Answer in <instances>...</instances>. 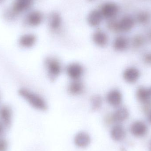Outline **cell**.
<instances>
[{
    "label": "cell",
    "instance_id": "obj_1",
    "mask_svg": "<svg viewBox=\"0 0 151 151\" xmlns=\"http://www.w3.org/2000/svg\"><path fill=\"white\" fill-rule=\"evenodd\" d=\"M19 94L36 110L44 111L47 108V104L46 100L39 94L25 88L20 89Z\"/></svg>",
    "mask_w": 151,
    "mask_h": 151
},
{
    "label": "cell",
    "instance_id": "obj_2",
    "mask_svg": "<svg viewBox=\"0 0 151 151\" xmlns=\"http://www.w3.org/2000/svg\"><path fill=\"white\" fill-rule=\"evenodd\" d=\"M46 71L51 81L56 80L63 71V66L59 59L55 57H49L44 62Z\"/></svg>",
    "mask_w": 151,
    "mask_h": 151
},
{
    "label": "cell",
    "instance_id": "obj_3",
    "mask_svg": "<svg viewBox=\"0 0 151 151\" xmlns=\"http://www.w3.org/2000/svg\"><path fill=\"white\" fill-rule=\"evenodd\" d=\"M84 68L82 65L77 63H71L65 68L67 76L72 80H81L84 73Z\"/></svg>",
    "mask_w": 151,
    "mask_h": 151
},
{
    "label": "cell",
    "instance_id": "obj_4",
    "mask_svg": "<svg viewBox=\"0 0 151 151\" xmlns=\"http://www.w3.org/2000/svg\"><path fill=\"white\" fill-rule=\"evenodd\" d=\"M105 99L110 106L117 108L121 106L123 96L120 91L117 89H113L106 94Z\"/></svg>",
    "mask_w": 151,
    "mask_h": 151
},
{
    "label": "cell",
    "instance_id": "obj_5",
    "mask_svg": "<svg viewBox=\"0 0 151 151\" xmlns=\"http://www.w3.org/2000/svg\"><path fill=\"white\" fill-rule=\"evenodd\" d=\"M129 117V112L127 108L119 106L107 118L108 122H114L117 124L127 120Z\"/></svg>",
    "mask_w": 151,
    "mask_h": 151
},
{
    "label": "cell",
    "instance_id": "obj_6",
    "mask_svg": "<svg viewBox=\"0 0 151 151\" xmlns=\"http://www.w3.org/2000/svg\"><path fill=\"white\" fill-rule=\"evenodd\" d=\"M100 11L103 17L112 19L119 13V9L118 5L115 3L107 2L103 4Z\"/></svg>",
    "mask_w": 151,
    "mask_h": 151
},
{
    "label": "cell",
    "instance_id": "obj_7",
    "mask_svg": "<svg viewBox=\"0 0 151 151\" xmlns=\"http://www.w3.org/2000/svg\"><path fill=\"white\" fill-rule=\"evenodd\" d=\"M12 112L8 105H4L0 108V122L8 129L10 127L12 122Z\"/></svg>",
    "mask_w": 151,
    "mask_h": 151
},
{
    "label": "cell",
    "instance_id": "obj_8",
    "mask_svg": "<svg viewBox=\"0 0 151 151\" xmlns=\"http://www.w3.org/2000/svg\"><path fill=\"white\" fill-rule=\"evenodd\" d=\"M130 131L134 136L142 137L147 134L148 127L143 122L137 121L130 126Z\"/></svg>",
    "mask_w": 151,
    "mask_h": 151
},
{
    "label": "cell",
    "instance_id": "obj_9",
    "mask_svg": "<svg viewBox=\"0 0 151 151\" xmlns=\"http://www.w3.org/2000/svg\"><path fill=\"white\" fill-rule=\"evenodd\" d=\"M140 76L141 73L136 67H128L123 72V79L128 83H135L139 80Z\"/></svg>",
    "mask_w": 151,
    "mask_h": 151
},
{
    "label": "cell",
    "instance_id": "obj_10",
    "mask_svg": "<svg viewBox=\"0 0 151 151\" xmlns=\"http://www.w3.org/2000/svg\"><path fill=\"white\" fill-rule=\"evenodd\" d=\"M93 42L98 47H104L109 43V37L106 32L101 30H98L93 33L92 36Z\"/></svg>",
    "mask_w": 151,
    "mask_h": 151
},
{
    "label": "cell",
    "instance_id": "obj_11",
    "mask_svg": "<svg viewBox=\"0 0 151 151\" xmlns=\"http://www.w3.org/2000/svg\"><path fill=\"white\" fill-rule=\"evenodd\" d=\"M91 142L90 136L88 133L84 131L78 132L74 137V144L79 148H86L89 145Z\"/></svg>",
    "mask_w": 151,
    "mask_h": 151
},
{
    "label": "cell",
    "instance_id": "obj_12",
    "mask_svg": "<svg viewBox=\"0 0 151 151\" xmlns=\"http://www.w3.org/2000/svg\"><path fill=\"white\" fill-rule=\"evenodd\" d=\"M67 91L72 96H80L84 92L85 86L81 80L72 81L68 85Z\"/></svg>",
    "mask_w": 151,
    "mask_h": 151
},
{
    "label": "cell",
    "instance_id": "obj_13",
    "mask_svg": "<svg viewBox=\"0 0 151 151\" xmlns=\"http://www.w3.org/2000/svg\"><path fill=\"white\" fill-rule=\"evenodd\" d=\"M43 14L39 11L31 12L27 15L26 22L28 25L31 27H37L42 24L43 21Z\"/></svg>",
    "mask_w": 151,
    "mask_h": 151
},
{
    "label": "cell",
    "instance_id": "obj_14",
    "mask_svg": "<svg viewBox=\"0 0 151 151\" xmlns=\"http://www.w3.org/2000/svg\"><path fill=\"white\" fill-rule=\"evenodd\" d=\"M137 100L144 105L151 103L150 89L145 87H141L137 88L136 93Z\"/></svg>",
    "mask_w": 151,
    "mask_h": 151
},
{
    "label": "cell",
    "instance_id": "obj_15",
    "mask_svg": "<svg viewBox=\"0 0 151 151\" xmlns=\"http://www.w3.org/2000/svg\"><path fill=\"white\" fill-rule=\"evenodd\" d=\"M103 18L104 17L100 10L94 9L89 13L87 20L91 26L96 27L101 24Z\"/></svg>",
    "mask_w": 151,
    "mask_h": 151
},
{
    "label": "cell",
    "instance_id": "obj_16",
    "mask_svg": "<svg viewBox=\"0 0 151 151\" xmlns=\"http://www.w3.org/2000/svg\"><path fill=\"white\" fill-rule=\"evenodd\" d=\"M33 0H16L12 10L17 15L29 9L33 4Z\"/></svg>",
    "mask_w": 151,
    "mask_h": 151
},
{
    "label": "cell",
    "instance_id": "obj_17",
    "mask_svg": "<svg viewBox=\"0 0 151 151\" xmlns=\"http://www.w3.org/2000/svg\"><path fill=\"white\" fill-rule=\"evenodd\" d=\"M126 132L122 125L116 124L112 127L111 130V136L114 141L120 142L126 137Z\"/></svg>",
    "mask_w": 151,
    "mask_h": 151
},
{
    "label": "cell",
    "instance_id": "obj_18",
    "mask_svg": "<svg viewBox=\"0 0 151 151\" xmlns=\"http://www.w3.org/2000/svg\"><path fill=\"white\" fill-rule=\"evenodd\" d=\"M37 41V38L33 34H26L22 35L19 40L20 47L25 48H30L33 47Z\"/></svg>",
    "mask_w": 151,
    "mask_h": 151
},
{
    "label": "cell",
    "instance_id": "obj_19",
    "mask_svg": "<svg viewBox=\"0 0 151 151\" xmlns=\"http://www.w3.org/2000/svg\"><path fill=\"white\" fill-rule=\"evenodd\" d=\"M49 25L53 32H58L62 25V19L61 16L56 12H53L49 17Z\"/></svg>",
    "mask_w": 151,
    "mask_h": 151
},
{
    "label": "cell",
    "instance_id": "obj_20",
    "mask_svg": "<svg viewBox=\"0 0 151 151\" xmlns=\"http://www.w3.org/2000/svg\"><path fill=\"white\" fill-rule=\"evenodd\" d=\"M129 46V42L126 37L119 36L116 37L113 42V47L117 51H125Z\"/></svg>",
    "mask_w": 151,
    "mask_h": 151
},
{
    "label": "cell",
    "instance_id": "obj_21",
    "mask_svg": "<svg viewBox=\"0 0 151 151\" xmlns=\"http://www.w3.org/2000/svg\"><path fill=\"white\" fill-rule=\"evenodd\" d=\"M103 104V99L99 95H95L91 99V104L92 110L98 111L102 107Z\"/></svg>",
    "mask_w": 151,
    "mask_h": 151
},
{
    "label": "cell",
    "instance_id": "obj_22",
    "mask_svg": "<svg viewBox=\"0 0 151 151\" xmlns=\"http://www.w3.org/2000/svg\"><path fill=\"white\" fill-rule=\"evenodd\" d=\"M9 148V143L6 139L3 137H0V151H7Z\"/></svg>",
    "mask_w": 151,
    "mask_h": 151
},
{
    "label": "cell",
    "instance_id": "obj_23",
    "mask_svg": "<svg viewBox=\"0 0 151 151\" xmlns=\"http://www.w3.org/2000/svg\"><path fill=\"white\" fill-rule=\"evenodd\" d=\"M144 43V41L141 38H136L133 42V46L135 48H140L142 47Z\"/></svg>",
    "mask_w": 151,
    "mask_h": 151
},
{
    "label": "cell",
    "instance_id": "obj_24",
    "mask_svg": "<svg viewBox=\"0 0 151 151\" xmlns=\"http://www.w3.org/2000/svg\"><path fill=\"white\" fill-rule=\"evenodd\" d=\"M143 62L146 64L151 65V52L145 53L143 57Z\"/></svg>",
    "mask_w": 151,
    "mask_h": 151
},
{
    "label": "cell",
    "instance_id": "obj_25",
    "mask_svg": "<svg viewBox=\"0 0 151 151\" xmlns=\"http://www.w3.org/2000/svg\"><path fill=\"white\" fill-rule=\"evenodd\" d=\"M6 129L4 126L0 122V137H2L3 136Z\"/></svg>",
    "mask_w": 151,
    "mask_h": 151
},
{
    "label": "cell",
    "instance_id": "obj_26",
    "mask_svg": "<svg viewBox=\"0 0 151 151\" xmlns=\"http://www.w3.org/2000/svg\"><path fill=\"white\" fill-rule=\"evenodd\" d=\"M149 119L151 123V111L149 113Z\"/></svg>",
    "mask_w": 151,
    "mask_h": 151
},
{
    "label": "cell",
    "instance_id": "obj_27",
    "mask_svg": "<svg viewBox=\"0 0 151 151\" xmlns=\"http://www.w3.org/2000/svg\"><path fill=\"white\" fill-rule=\"evenodd\" d=\"M5 1H6V0H0V4L3 3L5 2Z\"/></svg>",
    "mask_w": 151,
    "mask_h": 151
},
{
    "label": "cell",
    "instance_id": "obj_28",
    "mask_svg": "<svg viewBox=\"0 0 151 151\" xmlns=\"http://www.w3.org/2000/svg\"><path fill=\"white\" fill-rule=\"evenodd\" d=\"M149 150L151 151V140L150 142V146H149Z\"/></svg>",
    "mask_w": 151,
    "mask_h": 151
},
{
    "label": "cell",
    "instance_id": "obj_29",
    "mask_svg": "<svg viewBox=\"0 0 151 151\" xmlns=\"http://www.w3.org/2000/svg\"><path fill=\"white\" fill-rule=\"evenodd\" d=\"M90 1H94V0H89Z\"/></svg>",
    "mask_w": 151,
    "mask_h": 151
},
{
    "label": "cell",
    "instance_id": "obj_30",
    "mask_svg": "<svg viewBox=\"0 0 151 151\" xmlns=\"http://www.w3.org/2000/svg\"><path fill=\"white\" fill-rule=\"evenodd\" d=\"M150 89L151 92V88H150Z\"/></svg>",
    "mask_w": 151,
    "mask_h": 151
}]
</instances>
